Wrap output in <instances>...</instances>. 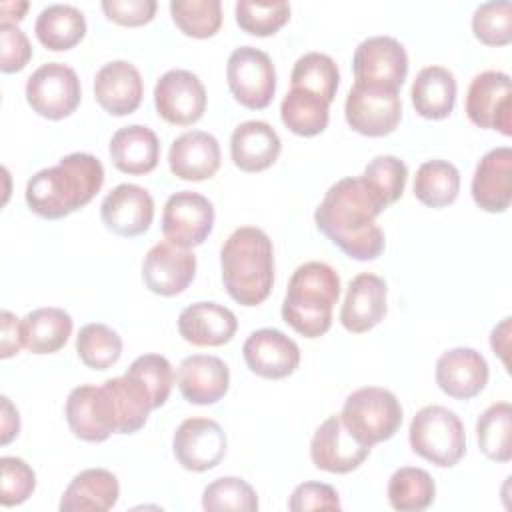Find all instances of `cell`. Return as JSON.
<instances>
[{
  "instance_id": "1",
  "label": "cell",
  "mask_w": 512,
  "mask_h": 512,
  "mask_svg": "<svg viewBox=\"0 0 512 512\" xmlns=\"http://www.w3.org/2000/svg\"><path fill=\"white\" fill-rule=\"evenodd\" d=\"M388 206L364 176L334 182L314 212L316 228L352 260H376L384 252V232L376 224Z\"/></svg>"
},
{
  "instance_id": "2",
  "label": "cell",
  "mask_w": 512,
  "mask_h": 512,
  "mask_svg": "<svg viewBox=\"0 0 512 512\" xmlns=\"http://www.w3.org/2000/svg\"><path fill=\"white\" fill-rule=\"evenodd\" d=\"M102 184V162L88 152H72L56 166L36 172L26 184L24 198L36 216L58 220L86 206Z\"/></svg>"
},
{
  "instance_id": "3",
  "label": "cell",
  "mask_w": 512,
  "mask_h": 512,
  "mask_svg": "<svg viewBox=\"0 0 512 512\" xmlns=\"http://www.w3.org/2000/svg\"><path fill=\"white\" fill-rule=\"evenodd\" d=\"M222 284L242 306L262 304L274 286V248L270 236L256 226L236 228L220 250Z\"/></svg>"
},
{
  "instance_id": "4",
  "label": "cell",
  "mask_w": 512,
  "mask_h": 512,
  "mask_svg": "<svg viewBox=\"0 0 512 512\" xmlns=\"http://www.w3.org/2000/svg\"><path fill=\"white\" fill-rule=\"evenodd\" d=\"M340 298L338 272L318 260L300 264L286 288L282 320L304 338H318L332 326V308Z\"/></svg>"
},
{
  "instance_id": "5",
  "label": "cell",
  "mask_w": 512,
  "mask_h": 512,
  "mask_svg": "<svg viewBox=\"0 0 512 512\" xmlns=\"http://www.w3.org/2000/svg\"><path fill=\"white\" fill-rule=\"evenodd\" d=\"M408 442L414 454L438 468H452L466 454L462 420L454 410L440 404L424 406L414 414L408 428Z\"/></svg>"
},
{
  "instance_id": "6",
  "label": "cell",
  "mask_w": 512,
  "mask_h": 512,
  "mask_svg": "<svg viewBox=\"0 0 512 512\" xmlns=\"http://www.w3.org/2000/svg\"><path fill=\"white\" fill-rule=\"evenodd\" d=\"M340 418L360 444L372 448L398 432L402 406L394 392L380 386H364L346 396Z\"/></svg>"
},
{
  "instance_id": "7",
  "label": "cell",
  "mask_w": 512,
  "mask_h": 512,
  "mask_svg": "<svg viewBox=\"0 0 512 512\" xmlns=\"http://www.w3.org/2000/svg\"><path fill=\"white\" fill-rule=\"evenodd\" d=\"M348 126L370 138L388 136L402 120L400 92L390 86L354 82L344 102Z\"/></svg>"
},
{
  "instance_id": "8",
  "label": "cell",
  "mask_w": 512,
  "mask_h": 512,
  "mask_svg": "<svg viewBox=\"0 0 512 512\" xmlns=\"http://www.w3.org/2000/svg\"><path fill=\"white\" fill-rule=\"evenodd\" d=\"M226 80L234 100L250 110L266 108L276 92V68L272 58L254 46L232 50L226 62Z\"/></svg>"
},
{
  "instance_id": "9",
  "label": "cell",
  "mask_w": 512,
  "mask_h": 512,
  "mask_svg": "<svg viewBox=\"0 0 512 512\" xmlns=\"http://www.w3.org/2000/svg\"><path fill=\"white\" fill-rule=\"evenodd\" d=\"M80 98V78L68 64H42L26 80V102L42 118L62 120L70 116L78 108Z\"/></svg>"
},
{
  "instance_id": "10",
  "label": "cell",
  "mask_w": 512,
  "mask_h": 512,
  "mask_svg": "<svg viewBox=\"0 0 512 512\" xmlns=\"http://www.w3.org/2000/svg\"><path fill=\"white\" fill-rule=\"evenodd\" d=\"M466 116L484 130L512 134V84L502 70H484L476 74L466 92Z\"/></svg>"
},
{
  "instance_id": "11",
  "label": "cell",
  "mask_w": 512,
  "mask_h": 512,
  "mask_svg": "<svg viewBox=\"0 0 512 512\" xmlns=\"http://www.w3.org/2000/svg\"><path fill=\"white\" fill-rule=\"evenodd\" d=\"M214 228L212 202L192 190L172 194L162 210V234L174 246L194 248L200 246Z\"/></svg>"
},
{
  "instance_id": "12",
  "label": "cell",
  "mask_w": 512,
  "mask_h": 512,
  "mask_svg": "<svg viewBox=\"0 0 512 512\" xmlns=\"http://www.w3.org/2000/svg\"><path fill=\"white\" fill-rule=\"evenodd\" d=\"M226 444V434L216 420L194 416L182 420L176 428L172 452L184 470L206 472L224 460Z\"/></svg>"
},
{
  "instance_id": "13",
  "label": "cell",
  "mask_w": 512,
  "mask_h": 512,
  "mask_svg": "<svg viewBox=\"0 0 512 512\" xmlns=\"http://www.w3.org/2000/svg\"><path fill=\"white\" fill-rule=\"evenodd\" d=\"M158 116L176 126H192L204 116L206 88L202 80L184 68L164 72L154 86Z\"/></svg>"
},
{
  "instance_id": "14",
  "label": "cell",
  "mask_w": 512,
  "mask_h": 512,
  "mask_svg": "<svg viewBox=\"0 0 512 512\" xmlns=\"http://www.w3.org/2000/svg\"><path fill=\"white\" fill-rule=\"evenodd\" d=\"M352 70L358 82L400 90L408 74V54L392 36H370L356 46Z\"/></svg>"
},
{
  "instance_id": "15",
  "label": "cell",
  "mask_w": 512,
  "mask_h": 512,
  "mask_svg": "<svg viewBox=\"0 0 512 512\" xmlns=\"http://www.w3.org/2000/svg\"><path fill=\"white\" fill-rule=\"evenodd\" d=\"M370 454L344 426L340 414L328 416L310 440V458L318 470L330 474H348L356 470Z\"/></svg>"
},
{
  "instance_id": "16",
  "label": "cell",
  "mask_w": 512,
  "mask_h": 512,
  "mask_svg": "<svg viewBox=\"0 0 512 512\" xmlns=\"http://www.w3.org/2000/svg\"><path fill=\"white\" fill-rule=\"evenodd\" d=\"M196 276V254L162 240L154 244L142 262V280L158 296H176L184 292Z\"/></svg>"
},
{
  "instance_id": "17",
  "label": "cell",
  "mask_w": 512,
  "mask_h": 512,
  "mask_svg": "<svg viewBox=\"0 0 512 512\" xmlns=\"http://www.w3.org/2000/svg\"><path fill=\"white\" fill-rule=\"evenodd\" d=\"M242 356L250 372L268 380L288 378L300 364L298 344L276 328L254 330L244 340Z\"/></svg>"
},
{
  "instance_id": "18",
  "label": "cell",
  "mask_w": 512,
  "mask_h": 512,
  "mask_svg": "<svg viewBox=\"0 0 512 512\" xmlns=\"http://www.w3.org/2000/svg\"><path fill=\"white\" fill-rule=\"evenodd\" d=\"M100 218L104 226L124 238H134L152 226L154 200L150 192L138 184L114 186L100 204Z\"/></svg>"
},
{
  "instance_id": "19",
  "label": "cell",
  "mask_w": 512,
  "mask_h": 512,
  "mask_svg": "<svg viewBox=\"0 0 512 512\" xmlns=\"http://www.w3.org/2000/svg\"><path fill=\"white\" fill-rule=\"evenodd\" d=\"M436 384L438 388L456 400H470L478 396L488 384V362L486 358L466 346L450 348L436 360Z\"/></svg>"
},
{
  "instance_id": "20",
  "label": "cell",
  "mask_w": 512,
  "mask_h": 512,
  "mask_svg": "<svg viewBox=\"0 0 512 512\" xmlns=\"http://www.w3.org/2000/svg\"><path fill=\"white\" fill-rule=\"evenodd\" d=\"M388 284L372 272H360L348 284L340 308V324L352 334H364L378 326L386 316Z\"/></svg>"
},
{
  "instance_id": "21",
  "label": "cell",
  "mask_w": 512,
  "mask_h": 512,
  "mask_svg": "<svg viewBox=\"0 0 512 512\" xmlns=\"http://www.w3.org/2000/svg\"><path fill=\"white\" fill-rule=\"evenodd\" d=\"M176 382L186 402L208 406L226 396L230 388V370L218 356L192 354L180 362Z\"/></svg>"
},
{
  "instance_id": "22",
  "label": "cell",
  "mask_w": 512,
  "mask_h": 512,
  "mask_svg": "<svg viewBox=\"0 0 512 512\" xmlns=\"http://www.w3.org/2000/svg\"><path fill=\"white\" fill-rule=\"evenodd\" d=\"M472 198L484 212H506L512 202V150L496 146L476 164L472 176Z\"/></svg>"
},
{
  "instance_id": "23",
  "label": "cell",
  "mask_w": 512,
  "mask_h": 512,
  "mask_svg": "<svg viewBox=\"0 0 512 512\" xmlns=\"http://www.w3.org/2000/svg\"><path fill=\"white\" fill-rule=\"evenodd\" d=\"M64 416L72 434L84 442L98 444L114 434L112 414L102 386H76L68 394Z\"/></svg>"
},
{
  "instance_id": "24",
  "label": "cell",
  "mask_w": 512,
  "mask_h": 512,
  "mask_svg": "<svg viewBox=\"0 0 512 512\" xmlns=\"http://www.w3.org/2000/svg\"><path fill=\"white\" fill-rule=\"evenodd\" d=\"M144 96L138 68L128 60H112L94 76V98L112 116L132 114Z\"/></svg>"
},
{
  "instance_id": "25",
  "label": "cell",
  "mask_w": 512,
  "mask_h": 512,
  "mask_svg": "<svg viewBox=\"0 0 512 512\" xmlns=\"http://www.w3.org/2000/svg\"><path fill=\"white\" fill-rule=\"evenodd\" d=\"M168 166L180 180H208L220 168V144L204 130L184 132L170 144Z\"/></svg>"
},
{
  "instance_id": "26",
  "label": "cell",
  "mask_w": 512,
  "mask_h": 512,
  "mask_svg": "<svg viewBox=\"0 0 512 512\" xmlns=\"http://www.w3.org/2000/svg\"><path fill=\"white\" fill-rule=\"evenodd\" d=\"M236 330V314L218 302H194L178 314V334L192 346L228 344Z\"/></svg>"
},
{
  "instance_id": "27",
  "label": "cell",
  "mask_w": 512,
  "mask_h": 512,
  "mask_svg": "<svg viewBox=\"0 0 512 512\" xmlns=\"http://www.w3.org/2000/svg\"><path fill=\"white\" fill-rule=\"evenodd\" d=\"M102 390L110 406L116 434H134L144 428L154 406L150 392L138 378L124 372L122 376L108 378Z\"/></svg>"
},
{
  "instance_id": "28",
  "label": "cell",
  "mask_w": 512,
  "mask_h": 512,
  "mask_svg": "<svg viewBox=\"0 0 512 512\" xmlns=\"http://www.w3.org/2000/svg\"><path fill=\"white\" fill-rule=\"evenodd\" d=\"M282 150L278 132L264 120H246L230 136V158L244 172L270 168Z\"/></svg>"
},
{
  "instance_id": "29",
  "label": "cell",
  "mask_w": 512,
  "mask_h": 512,
  "mask_svg": "<svg viewBox=\"0 0 512 512\" xmlns=\"http://www.w3.org/2000/svg\"><path fill=\"white\" fill-rule=\"evenodd\" d=\"M120 498L118 478L106 468L78 472L60 498V512H106Z\"/></svg>"
},
{
  "instance_id": "30",
  "label": "cell",
  "mask_w": 512,
  "mask_h": 512,
  "mask_svg": "<svg viewBox=\"0 0 512 512\" xmlns=\"http://www.w3.org/2000/svg\"><path fill=\"white\" fill-rule=\"evenodd\" d=\"M112 164L124 174H148L158 166L160 140L156 132L142 124L118 128L110 138Z\"/></svg>"
},
{
  "instance_id": "31",
  "label": "cell",
  "mask_w": 512,
  "mask_h": 512,
  "mask_svg": "<svg viewBox=\"0 0 512 512\" xmlns=\"http://www.w3.org/2000/svg\"><path fill=\"white\" fill-rule=\"evenodd\" d=\"M410 100L422 118H448L456 104V78L444 66L422 68L410 88Z\"/></svg>"
},
{
  "instance_id": "32",
  "label": "cell",
  "mask_w": 512,
  "mask_h": 512,
  "mask_svg": "<svg viewBox=\"0 0 512 512\" xmlns=\"http://www.w3.org/2000/svg\"><path fill=\"white\" fill-rule=\"evenodd\" d=\"M72 316L56 306H44L22 318L24 348L32 354H54L66 346L72 334Z\"/></svg>"
},
{
  "instance_id": "33",
  "label": "cell",
  "mask_w": 512,
  "mask_h": 512,
  "mask_svg": "<svg viewBox=\"0 0 512 512\" xmlns=\"http://www.w3.org/2000/svg\"><path fill=\"white\" fill-rule=\"evenodd\" d=\"M34 32L44 48L64 52L80 44L86 36V18L76 6L50 4L38 14Z\"/></svg>"
},
{
  "instance_id": "34",
  "label": "cell",
  "mask_w": 512,
  "mask_h": 512,
  "mask_svg": "<svg viewBox=\"0 0 512 512\" xmlns=\"http://www.w3.org/2000/svg\"><path fill=\"white\" fill-rule=\"evenodd\" d=\"M280 118L290 132L312 138L326 130L330 120V104L312 92L290 88V92L282 98Z\"/></svg>"
},
{
  "instance_id": "35",
  "label": "cell",
  "mask_w": 512,
  "mask_h": 512,
  "mask_svg": "<svg viewBox=\"0 0 512 512\" xmlns=\"http://www.w3.org/2000/svg\"><path fill=\"white\" fill-rule=\"evenodd\" d=\"M460 172L448 160H426L414 176V196L430 208H444L458 198Z\"/></svg>"
},
{
  "instance_id": "36",
  "label": "cell",
  "mask_w": 512,
  "mask_h": 512,
  "mask_svg": "<svg viewBox=\"0 0 512 512\" xmlns=\"http://www.w3.org/2000/svg\"><path fill=\"white\" fill-rule=\"evenodd\" d=\"M436 484L430 472L416 466L398 468L388 480V502L400 512H420L432 506Z\"/></svg>"
},
{
  "instance_id": "37",
  "label": "cell",
  "mask_w": 512,
  "mask_h": 512,
  "mask_svg": "<svg viewBox=\"0 0 512 512\" xmlns=\"http://www.w3.org/2000/svg\"><path fill=\"white\" fill-rule=\"evenodd\" d=\"M480 452L494 462H510L512 458V406L496 402L488 406L476 422Z\"/></svg>"
},
{
  "instance_id": "38",
  "label": "cell",
  "mask_w": 512,
  "mask_h": 512,
  "mask_svg": "<svg viewBox=\"0 0 512 512\" xmlns=\"http://www.w3.org/2000/svg\"><path fill=\"white\" fill-rule=\"evenodd\" d=\"M292 88H302L324 98L328 104L336 98L340 72L336 62L322 52H306L294 62L290 74Z\"/></svg>"
},
{
  "instance_id": "39",
  "label": "cell",
  "mask_w": 512,
  "mask_h": 512,
  "mask_svg": "<svg viewBox=\"0 0 512 512\" xmlns=\"http://www.w3.org/2000/svg\"><path fill=\"white\" fill-rule=\"evenodd\" d=\"M76 354L92 370H108L122 356V338L102 322L84 324L76 336Z\"/></svg>"
},
{
  "instance_id": "40",
  "label": "cell",
  "mask_w": 512,
  "mask_h": 512,
  "mask_svg": "<svg viewBox=\"0 0 512 512\" xmlns=\"http://www.w3.org/2000/svg\"><path fill=\"white\" fill-rule=\"evenodd\" d=\"M170 14L182 34L210 38L222 26L220 0H172Z\"/></svg>"
},
{
  "instance_id": "41",
  "label": "cell",
  "mask_w": 512,
  "mask_h": 512,
  "mask_svg": "<svg viewBox=\"0 0 512 512\" xmlns=\"http://www.w3.org/2000/svg\"><path fill=\"white\" fill-rule=\"evenodd\" d=\"M256 490L238 476H222L212 480L202 492V508L208 512H256Z\"/></svg>"
},
{
  "instance_id": "42",
  "label": "cell",
  "mask_w": 512,
  "mask_h": 512,
  "mask_svg": "<svg viewBox=\"0 0 512 512\" xmlns=\"http://www.w3.org/2000/svg\"><path fill=\"white\" fill-rule=\"evenodd\" d=\"M236 24L252 36H272L290 20L288 2H236Z\"/></svg>"
},
{
  "instance_id": "43",
  "label": "cell",
  "mask_w": 512,
  "mask_h": 512,
  "mask_svg": "<svg viewBox=\"0 0 512 512\" xmlns=\"http://www.w3.org/2000/svg\"><path fill=\"white\" fill-rule=\"evenodd\" d=\"M472 32L486 46H506L512 40V4L484 2L472 14Z\"/></svg>"
},
{
  "instance_id": "44",
  "label": "cell",
  "mask_w": 512,
  "mask_h": 512,
  "mask_svg": "<svg viewBox=\"0 0 512 512\" xmlns=\"http://www.w3.org/2000/svg\"><path fill=\"white\" fill-rule=\"evenodd\" d=\"M362 176L378 192L384 204L390 206L404 192V186L408 180V168L404 160L390 154H380L366 164Z\"/></svg>"
},
{
  "instance_id": "45",
  "label": "cell",
  "mask_w": 512,
  "mask_h": 512,
  "mask_svg": "<svg viewBox=\"0 0 512 512\" xmlns=\"http://www.w3.org/2000/svg\"><path fill=\"white\" fill-rule=\"evenodd\" d=\"M126 374L138 378L146 386L154 408L166 404L174 384V372L168 358L160 354H142L128 366Z\"/></svg>"
},
{
  "instance_id": "46",
  "label": "cell",
  "mask_w": 512,
  "mask_h": 512,
  "mask_svg": "<svg viewBox=\"0 0 512 512\" xmlns=\"http://www.w3.org/2000/svg\"><path fill=\"white\" fill-rule=\"evenodd\" d=\"M0 470H2V486H0L2 506L10 508L26 502L36 488L34 470L22 458H16V456H2Z\"/></svg>"
},
{
  "instance_id": "47",
  "label": "cell",
  "mask_w": 512,
  "mask_h": 512,
  "mask_svg": "<svg viewBox=\"0 0 512 512\" xmlns=\"http://www.w3.org/2000/svg\"><path fill=\"white\" fill-rule=\"evenodd\" d=\"M32 58V44L24 30L10 22H0V70L14 74L26 68Z\"/></svg>"
},
{
  "instance_id": "48",
  "label": "cell",
  "mask_w": 512,
  "mask_h": 512,
  "mask_svg": "<svg viewBox=\"0 0 512 512\" xmlns=\"http://www.w3.org/2000/svg\"><path fill=\"white\" fill-rule=\"evenodd\" d=\"M288 508L292 512L306 510H340V496L336 488L324 482H302L298 484L288 500Z\"/></svg>"
},
{
  "instance_id": "49",
  "label": "cell",
  "mask_w": 512,
  "mask_h": 512,
  "mask_svg": "<svg viewBox=\"0 0 512 512\" xmlns=\"http://www.w3.org/2000/svg\"><path fill=\"white\" fill-rule=\"evenodd\" d=\"M102 12L108 20L120 26L148 24L156 14V0H104Z\"/></svg>"
},
{
  "instance_id": "50",
  "label": "cell",
  "mask_w": 512,
  "mask_h": 512,
  "mask_svg": "<svg viewBox=\"0 0 512 512\" xmlns=\"http://www.w3.org/2000/svg\"><path fill=\"white\" fill-rule=\"evenodd\" d=\"M0 322H2L0 356H2V358H10V356L18 354L20 348L24 346V338H22V320L16 318L12 312L4 310V312L0 314Z\"/></svg>"
},
{
  "instance_id": "51",
  "label": "cell",
  "mask_w": 512,
  "mask_h": 512,
  "mask_svg": "<svg viewBox=\"0 0 512 512\" xmlns=\"http://www.w3.org/2000/svg\"><path fill=\"white\" fill-rule=\"evenodd\" d=\"M2 436L0 442L6 446L20 432V416L8 396H2Z\"/></svg>"
},
{
  "instance_id": "52",
  "label": "cell",
  "mask_w": 512,
  "mask_h": 512,
  "mask_svg": "<svg viewBox=\"0 0 512 512\" xmlns=\"http://www.w3.org/2000/svg\"><path fill=\"white\" fill-rule=\"evenodd\" d=\"M508 342H510V318H504L498 326H494L490 334V346L494 354L502 358L504 366H508Z\"/></svg>"
},
{
  "instance_id": "53",
  "label": "cell",
  "mask_w": 512,
  "mask_h": 512,
  "mask_svg": "<svg viewBox=\"0 0 512 512\" xmlns=\"http://www.w3.org/2000/svg\"><path fill=\"white\" fill-rule=\"evenodd\" d=\"M28 10V2H2L0 4V12H2V22H10L12 20H22L24 12Z\"/></svg>"
}]
</instances>
